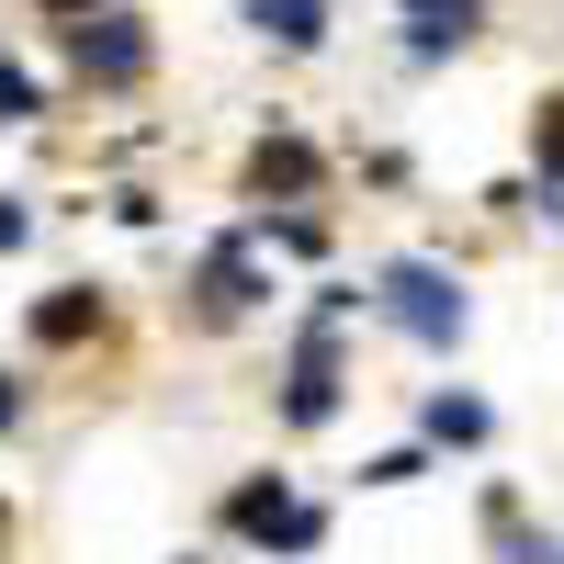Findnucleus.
<instances>
[{
    "label": "nucleus",
    "mask_w": 564,
    "mask_h": 564,
    "mask_svg": "<svg viewBox=\"0 0 564 564\" xmlns=\"http://www.w3.org/2000/svg\"><path fill=\"white\" fill-rule=\"evenodd\" d=\"M384 316H395V327H417V339L441 350V339H463V282H452V271H430V260H395V271H384Z\"/></svg>",
    "instance_id": "1"
},
{
    "label": "nucleus",
    "mask_w": 564,
    "mask_h": 564,
    "mask_svg": "<svg viewBox=\"0 0 564 564\" xmlns=\"http://www.w3.org/2000/svg\"><path fill=\"white\" fill-rule=\"evenodd\" d=\"M135 68H148V23H135V12H90L79 23V79L90 90H124Z\"/></svg>",
    "instance_id": "2"
},
{
    "label": "nucleus",
    "mask_w": 564,
    "mask_h": 564,
    "mask_svg": "<svg viewBox=\"0 0 564 564\" xmlns=\"http://www.w3.org/2000/svg\"><path fill=\"white\" fill-rule=\"evenodd\" d=\"M249 23H260L271 45H294V57H305V45H327V0H249Z\"/></svg>",
    "instance_id": "3"
},
{
    "label": "nucleus",
    "mask_w": 564,
    "mask_h": 564,
    "mask_svg": "<svg viewBox=\"0 0 564 564\" xmlns=\"http://www.w3.org/2000/svg\"><path fill=\"white\" fill-rule=\"evenodd\" d=\"M406 12H417V57H441V45H463V34H475V12H486V0H406Z\"/></svg>",
    "instance_id": "4"
},
{
    "label": "nucleus",
    "mask_w": 564,
    "mask_h": 564,
    "mask_svg": "<svg viewBox=\"0 0 564 564\" xmlns=\"http://www.w3.org/2000/svg\"><path fill=\"white\" fill-rule=\"evenodd\" d=\"M497 417L475 406V395H430V441H486Z\"/></svg>",
    "instance_id": "5"
},
{
    "label": "nucleus",
    "mask_w": 564,
    "mask_h": 564,
    "mask_svg": "<svg viewBox=\"0 0 564 564\" xmlns=\"http://www.w3.org/2000/svg\"><path fill=\"white\" fill-rule=\"evenodd\" d=\"M34 113H45V90H34L12 57H0V124H34Z\"/></svg>",
    "instance_id": "6"
},
{
    "label": "nucleus",
    "mask_w": 564,
    "mask_h": 564,
    "mask_svg": "<svg viewBox=\"0 0 564 564\" xmlns=\"http://www.w3.org/2000/svg\"><path fill=\"white\" fill-rule=\"evenodd\" d=\"M260 181H282V193H305V181H316V159L294 148V135H282V148H260Z\"/></svg>",
    "instance_id": "7"
},
{
    "label": "nucleus",
    "mask_w": 564,
    "mask_h": 564,
    "mask_svg": "<svg viewBox=\"0 0 564 564\" xmlns=\"http://www.w3.org/2000/svg\"><path fill=\"white\" fill-rule=\"evenodd\" d=\"M90 316H102V305H90V294H57V305H45V316H34V339H79V327H90Z\"/></svg>",
    "instance_id": "8"
},
{
    "label": "nucleus",
    "mask_w": 564,
    "mask_h": 564,
    "mask_svg": "<svg viewBox=\"0 0 564 564\" xmlns=\"http://www.w3.org/2000/svg\"><path fill=\"white\" fill-rule=\"evenodd\" d=\"M531 159H542V181H564V102H553V124L531 135Z\"/></svg>",
    "instance_id": "9"
},
{
    "label": "nucleus",
    "mask_w": 564,
    "mask_h": 564,
    "mask_svg": "<svg viewBox=\"0 0 564 564\" xmlns=\"http://www.w3.org/2000/svg\"><path fill=\"white\" fill-rule=\"evenodd\" d=\"M23 226H34V215H23L12 193H0V249H23Z\"/></svg>",
    "instance_id": "10"
},
{
    "label": "nucleus",
    "mask_w": 564,
    "mask_h": 564,
    "mask_svg": "<svg viewBox=\"0 0 564 564\" xmlns=\"http://www.w3.org/2000/svg\"><path fill=\"white\" fill-rule=\"evenodd\" d=\"M12 417H23V384H12V372H0V430H12Z\"/></svg>",
    "instance_id": "11"
},
{
    "label": "nucleus",
    "mask_w": 564,
    "mask_h": 564,
    "mask_svg": "<svg viewBox=\"0 0 564 564\" xmlns=\"http://www.w3.org/2000/svg\"><path fill=\"white\" fill-rule=\"evenodd\" d=\"M520 564H564V553H553V542H520Z\"/></svg>",
    "instance_id": "12"
}]
</instances>
